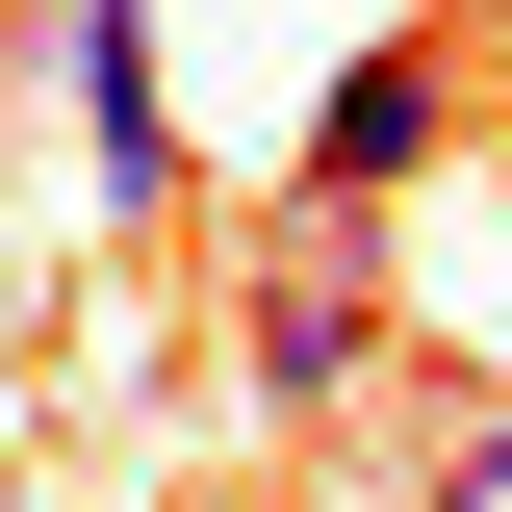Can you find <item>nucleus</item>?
Here are the masks:
<instances>
[{"mask_svg":"<svg viewBox=\"0 0 512 512\" xmlns=\"http://www.w3.org/2000/svg\"><path fill=\"white\" fill-rule=\"evenodd\" d=\"M436 154H461V52H436V26H410V52H359V77L308 103V205H410Z\"/></svg>","mask_w":512,"mask_h":512,"instance_id":"2","label":"nucleus"},{"mask_svg":"<svg viewBox=\"0 0 512 512\" xmlns=\"http://www.w3.org/2000/svg\"><path fill=\"white\" fill-rule=\"evenodd\" d=\"M231 384L256 410H282V436H333V410H359L384 384V205H256V256H231Z\"/></svg>","mask_w":512,"mask_h":512,"instance_id":"1","label":"nucleus"},{"mask_svg":"<svg viewBox=\"0 0 512 512\" xmlns=\"http://www.w3.org/2000/svg\"><path fill=\"white\" fill-rule=\"evenodd\" d=\"M77 103H103V205H180V103H154V0H77Z\"/></svg>","mask_w":512,"mask_h":512,"instance_id":"3","label":"nucleus"},{"mask_svg":"<svg viewBox=\"0 0 512 512\" xmlns=\"http://www.w3.org/2000/svg\"><path fill=\"white\" fill-rule=\"evenodd\" d=\"M410 512H512V410H461V436H436V487H410Z\"/></svg>","mask_w":512,"mask_h":512,"instance_id":"4","label":"nucleus"}]
</instances>
